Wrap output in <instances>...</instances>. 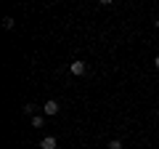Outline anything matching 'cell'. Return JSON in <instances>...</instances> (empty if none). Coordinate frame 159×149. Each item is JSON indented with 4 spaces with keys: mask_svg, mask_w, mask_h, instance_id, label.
<instances>
[{
    "mask_svg": "<svg viewBox=\"0 0 159 149\" xmlns=\"http://www.w3.org/2000/svg\"><path fill=\"white\" fill-rule=\"evenodd\" d=\"M109 149H122V141H119V138H111V141H109Z\"/></svg>",
    "mask_w": 159,
    "mask_h": 149,
    "instance_id": "obj_6",
    "label": "cell"
},
{
    "mask_svg": "<svg viewBox=\"0 0 159 149\" xmlns=\"http://www.w3.org/2000/svg\"><path fill=\"white\" fill-rule=\"evenodd\" d=\"M157 117H159V109H157Z\"/></svg>",
    "mask_w": 159,
    "mask_h": 149,
    "instance_id": "obj_10",
    "label": "cell"
},
{
    "mask_svg": "<svg viewBox=\"0 0 159 149\" xmlns=\"http://www.w3.org/2000/svg\"><path fill=\"white\" fill-rule=\"evenodd\" d=\"M56 147H58L56 136H45L43 141H40V149H56Z\"/></svg>",
    "mask_w": 159,
    "mask_h": 149,
    "instance_id": "obj_3",
    "label": "cell"
},
{
    "mask_svg": "<svg viewBox=\"0 0 159 149\" xmlns=\"http://www.w3.org/2000/svg\"><path fill=\"white\" fill-rule=\"evenodd\" d=\"M43 112H45V117L58 115V101H56V99H48V101L43 104Z\"/></svg>",
    "mask_w": 159,
    "mask_h": 149,
    "instance_id": "obj_2",
    "label": "cell"
},
{
    "mask_svg": "<svg viewBox=\"0 0 159 149\" xmlns=\"http://www.w3.org/2000/svg\"><path fill=\"white\" fill-rule=\"evenodd\" d=\"M13 24H16V22H13V16H6V19H3V27H6V29H13Z\"/></svg>",
    "mask_w": 159,
    "mask_h": 149,
    "instance_id": "obj_5",
    "label": "cell"
},
{
    "mask_svg": "<svg viewBox=\"0 0 159 149\" xmlns=\"http://www.w3.org/2000/svg\"><path fill=\"white\" fill-rule=\"evenodd\" d=\"M24 112H27V115H32V117H34V104H24Z\"/></svg>",
    "mask_w": 159,
    "mask_h": 149,
    "instance_id": "obj_7",
    "label": "cell"
},
{
    "mask_svg": "<svg viewBox=\"0 0 159 149\" xmlns=\"http://www.w3.org/2000/svg\"><path fill=\"white\" fill-rule=\"evenodd\" d=\"M45 125V115H34L32 117V128H43Z\"/></svg>",
    "mask_w": 159,
    "mask_h": 149,
    "instance_id": "obj_4",
    "label": "cell"
},
{
    "mask_svg": "<svg viewBox=\"0 0 159 149\" xmlns=\"http://www.w3.org/2000/svg\"><path fill=\"white\" fill-rule=\"evenodd\" d=\"M154 67H157V69H159V56H157V59H154Z\"/></svg>",
    "mask_w": 159,
    "mask_h": 149,
    "instance_id": "obj_8",
    "label": "cell"
},
{
    "mask_svg": "<svg viewBox=\"0 0 159 149\" xmlns=\"http://www.w3.org/2000/svg\"><path fill=\"white\" fill-rule=\"evenodd\" d=\"M69 72H72L74 77H82V74L88 72V64L85 61H72V64H69Z\"/></svg>",
    "mask_w": 159,
    "mask_h": 149,
    "instance_id": "obj_1",
    "label": "cell"
},
{
    "mask_svg": "<svg viewBox=\"0 0 159 149\" xmlns=\"http://www.w3.org/2000/svg\"><path fill=\"white\" fill-rule=\"evenodd\" d=\"M157 29H159V19H157Z\"/></svg>",
    "mask_w": 159,
    "mask_h": 149,
    "instance_id": "obj_9",
    "label": "cell"
}]
</instances>
